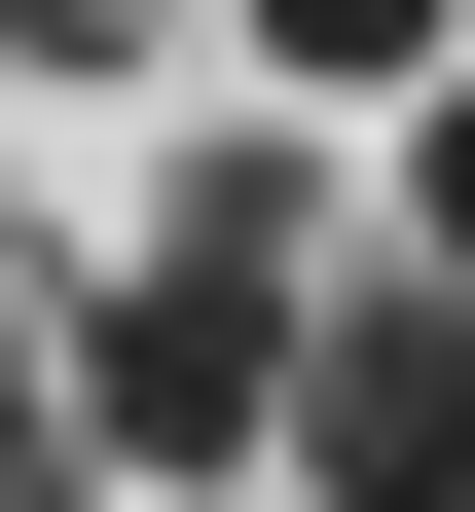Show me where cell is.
Returning <instances> with one entry per match:
<instances>
[{"label": "cell", "instance_id": "7a4b0ae2", "mask_svg": "<svg viewBox=\"0 0 475 512\" xmlns=\"http://www.w3.org/2000/svg\"><path fill=\"white\" fill-rule=\"evenodd\" d=\"M293 512H475V293L439 256H329L293 293V439H256Z\"/></svg>", "mask_w": 475, "mask_h": 512}, {"label": "cell", "instance_id": "8992f818", "mask_svg": "<svg viewBox=\"0 0 475 512\" xmlns=\"http://www.w3.org/2000/svg\"><path fill=\"white\" fill-rule=\"evenodd\" d=\"M0 74H147V0H0Z\"/></svg>", "mask_w": 475, "mask_h": 512}, {"label": "cell", "instance_id": "6da1fadb", "mask_svg": "<svg viewBox=\"0 0 475 512\" xmlns=\"http://www.w3.org/2000/svg\"><path fill=\"white\" fill-rule=\"evenodd\" d=\"M37 366H74V439H110V476H147V512L293 439V293H256V256H183V220L110 256V293H74V330H37Z\"/></svg>", "mask_w": 475, "mask_h": 512}, {"label": "cell", "instance_id": "52a82bcc", "mask_svg": "<svg viewBox=\"0 0 475 512\" xmlns=\"http://www.w3.org/2000/svg\"><path fill=\"white\" fill-rule=\"evenodd\" d=\"M183 512H293V476H183Z\"/></svg>", "mask_w": 475, "mask_h": 512}, {"label": "cell", "instance_id": "277c9868", "mask_svg": "<svg viewBox=\"0 0 475 512\" xmlns=\"http://www.w3.org/2000/svg\"><path fill=\"white\" fill-rule=\"evenodd\" d=\"M220 37H256V74H293V110H402V74H439V37H475V0H220Z\"/></svg>", "mask_w": 475, "mask_h": 512}, {"label": "cell", "instance_id": "5b68a950", "mask_svg": "<svg viewBox=\"0 0 475 512\" xmlns=\"http://www.w3.org/2000/svg\"><path fill=\"white\" fill-rule=\"evenodd\" d=\"M402 256H439V293H475V37H439V74H402Z\"/></svg>", "mask_w": 475, "mask_h": 512}, {"label": "cell", "instance_id": "3957f363", "mask_svg": "<svg viewBox=\"0 0 475 512\" xmlns=\"http://www.w3.org/2000/svg\"><path fill=\"white\" fill-rule=\"evenodd\" d=\"M147 220H183V256H256V293H329V220H366V183H329V147H293V110H256V147H183V183H147Z\"/></svg>", "mask_w": 475, "mask_h": 512}]
</instances>
